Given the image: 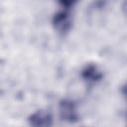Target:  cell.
Segmentation results:
<instances>
[{
  "mask_svg": "<svg viewBox=\"0 0 127 127\" xmlns=\"http://www.w3.org/2000/svg\"><path fill=\"white\" fill-rule=\"evenodd\" d=\"M77 1H78V0H58L59 4H60L62 7H64V9H67V8L73 6Z\"/></svg>",
  "mask_w": 127,
  "mask_h": 127,
  "instance_id": "5",
  "label": "cell"
},
{
  "mask_svg": "<svg viewBox=\"0 0 127 127\" xmlns=\"http://www.w3.org/2000/svg\"><path fill=\"white\" fill-rule=\"evenodd\" d=\"M81 76L84 80L88 82H96L101 79L102 73L98 69V67L94 64H88L86 65L82 71H81Z\"/></svg>",
  "mask_w": 127,
  "mask_h": 127,
  "instance_id": "3",
  "label": "cell"
},
{
  "mask_svg": "<svg viewBox=\"0 0 127 127\" xmlns=\"http://www.w3.org/2000/svg\"><path fill=\"white\" fill-rule=\"evenodd\" d=\"M30 123L34 126H49L52 124V116L46 111L39 110L32 114L30 117Z\"/></svg>",
  "mask_w": 127,
  "mask_h": 127,
  "instance_id": "4",
  "label": "cell"
},
{
  "mask_svg": "<svg viewBox=\"0 0 127 127\" xmlns=\"http://www.w3.org/2000/svg\"><path fill=\"white\" fill-rule=\"evenodd\" d=\"M54 28L61 34H65L71 28V18L66 10L58 12L53 17Z\"/></svg>",
  "mask_w": 127,
  "mask_h": 127,
  "instance_id": "1",
  "label": "cell"
},
{
  "mask_svg": "<svg viewBox=\"0 0 127 127\" xmlns=\"http://www.w3.org/2000/svg\"><path fill=\"white\" fill-rule=\"evenodd\" d=\"M60 116L62 120L67 122H74L77 120V110L76 105L73 101L64 99L60 103Z\"/></svg>",
  "mask_w": 127,
  "mask_h": 127,
  "instance_id": "2",
  "label": "cell"
}]
</instances>
